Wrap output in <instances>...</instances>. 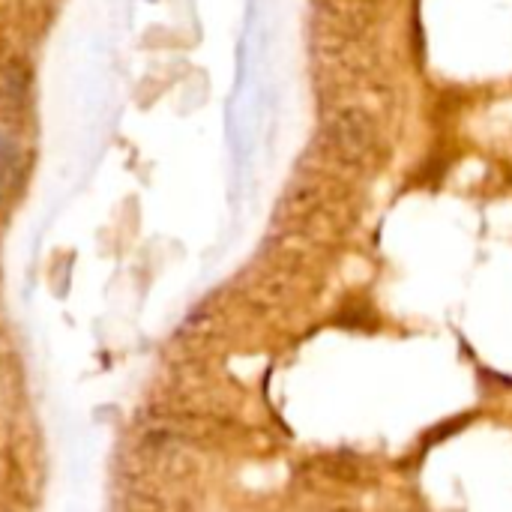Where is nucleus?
I'll use <instances>...</instances> for the list:
<instances>
[{"label":"nucleus","instance_id":"f257e3e1","mask_svg":"<svg viewBox=\"0 0 512 512\" xmlns=\"http://www.w3.org/2000/svg\"><path fill=\"white\" fill-rule=\"evenodd\" d=\"M21 165H24V153H21L18 141L9 138L6 132H0V201L18 183Z\"/></svg>","mask_w":512,"mask_h":512}]
</instances>
